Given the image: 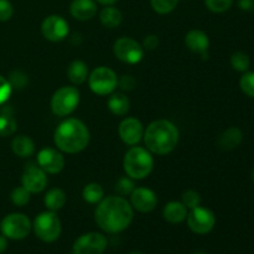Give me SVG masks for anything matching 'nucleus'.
Returning <instances> with one entry per match:
<instances>
[{
  "mask_svg": "<svg viewBox=\"0 0 254 254\" xmlns=\"http://www.w3.org/2000/svg\"><path fill=\"white\" fill-rule=\"evenodd\" d=\"M134 208L123 196H108L98 203L94 218L102 231L107 233H121L130 226Z\"/></svg>",
  "mask_w": 254,
  "mask_h": 254,
  "instance_id": "nucleus-1",
  "label": "nucleus"
},
{
  "mask_svg": "<svg viewBox=\"0 0 254 254\" xmlns=\"http://www.w3.org/2000/svg\"><path fill=\"white\" fill-rule=\"evenodd\" d=\"M179 129L173 122L166 119L154 121L144 130V143L151 154L168 155L179 144Z\"/></svg>",
  "mask_w": 254,
  "mask_h": 254,
  "instance_id": "nucleus-2",
  "label": "nucleus"
},
{
  "mask_svg": "<svg viewBox=\"0 0 254 254\" xmlns=\"http://www.w3.org/2000/svg\"><path fill=\"white\" fill-rule=\"evenodd\" d=\"M91 134L82 121L67 118L59 124L54 134L55 145L60 151L67 154H77L88 146Z\"/></svg>",
  "mask_w": 254,
  "mask_h": 254,
  "instance_id": "nucleus-3",
  "label": "nucleus"
},
{
  "mask_svg": "<svg viewBox=\"0 0 254 254\" xmlns=\"http://www.w3.org/2000/svg\"><path fill=\"white\" fill-rule=\"evenodd\" d=\"M124 171L133 180L148 178L154 169V158L150 151L141 146H131L124 155Z\"/></svg>",
  "mask_w": 254,
  "mask_h": 254,
  "instance_id": "nucleus-4",
  "label": "nucleus"
},
{
  "mask_svg": "<svg viewBox=\"0 0 254 254\" xmlns=\"http://www.w3.org/2000/svg\"><path fill=\"white\" fill-rule=\"evenodd\" d=\"M32 230L36 237L45 243L56 242L62 232L61 221L54 211H45L35 217Z\"/></svg>",
  "mask_w": 254,
  "mask_h": 254,
  "instance_id": "nucleus-5",
  "label": "nucleus"
},
{
  "mask_svg": "<svg viewBox=\"0 0 254 254\" xmlns=\"http://www.w3.org/2000/svg\"><path fill=\"white\" fill-rule=\"evenodd\" d=\"M81 94L76 87L64 86L57 89L51 98V111L57 117H67L77 109Z\"/></svg>",
  "mask_w": 254,
  "mask_h": 254,
  "instance_id": "nucleus-6",
  "label": "nucleus"
},
{
  "mask_svg": "<svg viewBox=\"0 0 254 254\" xmlns=\"http://www.w3.org/2000/svg\"><path fill=\"white\" fill-rule=\"evenodd\" d=\"M89 88L98 96H108L118 87V77L112 68L101 66L94 68L88 76Z\"/></svg>",
  "mask_w": 254,
  "mask_h": 254,
  "instance_id": "nucleus-7",
  "label": "nucleus"
},
{
  "mask_svg": "<svg viewBox=\"0 0 254 254\" xmlns=\"http://www.w3.org/2000/svg\"><path fill=\"white\" fill-rule=\"evenodd\" d=\"M0 230L2 235L9 240L21 241L30 235L32 223L24 213H10L2 218Z\"/></svg>",
  "mask_w": 254,
  "mask_h": 254,
  "instance_id": "nucleus-8",
  "label": "nucleus"
},
{
  "mask_svg": "<svg viewBox=\"0 0 254 254\" xmlns=\"http://www.w3.org/2000/svg\"><path fill=\"white\" fill-rule=\"evenodd\" d=\"M144 51L140 44L131 37H121L114 42L113 52L117 59L129 64H135L143 60Z\"/></svg>",
  "mask_w": 254,
  "mask_h": 254,
  "instance_id": "nucleus-9",
  "label": "nucleus"
},
{
  "mask_svg": "<svg viewBox=\"0 0 254 254\" xmlns=\"http://www.w3.org/2000/svg\"><path fill=\"white\" fill-rule=\"evenodd\" d=\"M188 226L196 235H207L213 230L216 225V216L210 208L197 207L190 210L188 213Z\"/></svg>",
  "mask_w": 254,
  "mask_h": 254,
  "instance_id": "nucleus-10",
  "label": "nucleus"
},
{
  "mask_svg": "<svg viewBox=\"0 0 254 254\" xmlns=\"http://www.w3.org/2000/svg\"><path fill=\"white\" fill-rule=\"evenodd\" d=\"M107 246L108 241L106 236L99 232H89L74 241L72 254H103Z\"/></svg>",
  "mask_w": 254,
  "mask_h": 254,
  "instance_id": "nucleus-11",
  "label": "nucleus"
},
{
  "mask_svg": "<svg viewBox=\"0 0 254 254\" xmlns=\"http://www.w3.org/2000/svg\"><path fill=\"white\" fill-rule=\"evenodd\" d=\"M41 32L45 39L49 41L60 42L66 39L68 35V22L60 15H50L42 21Z\"/></svg>",
  "mask_w": 254,
  "mask_h": 254,
  "instance_id": "nucleus-12",
  "label": "nucleus"
},
{
  "mask_svg": "<svg viewBox=\"0 0 254 254\" xmlns=\"http://www.w3.org/2000/svg\"><path fill=\"white\" fill-rule=\"evenodd\" d=\"M21 186L31 193L41 192L47 186L46 173L39 165L29 164L22 173Z\"/></svg>",
  "mask_w": 254,
  "mask_h": 254,
  "instance_id": "nucleus-13",
  "label": "nucleus"
},
{
  "mask_svg": "<svg viewBox=\"0 0 254 254\" xmlns=\"http://www.w3.org/2000/svg\"><path fill=\"white\" fill-rule=\"evenodd\" d=\"M37 165L46 174H59L64 168V158L56 149L44 148L37 154Z\"/></svg>",
  "mask_w": 254,
  "mask_h": 254,
  "instance_id": "nucleus-14",
  "label": "nucleus"
},
{
  "mask_svg": "<svg viewBox=\"0 0 254 254\" xmlns=\"http://www.w3.org/2000/svg\"><path fill=\"white\" fill-rule=\"evenodd\" d=\"M118 134L123 143H126L129 146H134L143 139L144 127L139 119L129 117V118L123 119L121 122Z\"/></svg>",
  "mask_w": 254,
  "mask_h": 254,
  "instance_id": "nucleus-15",
  "label": "nucleus"
},
{
  "mask_svg": "<svg viewBox=\"0 0 254 254\" xmlns=\"http://www.w3.org/2000/svg\"><path fill=\"white\" fill-rule=\"evenodd\" d=\"M130 205L141 213H149L158 205V196L148 188H135L130 193Z\"/></svg>",
  "mask_w": 254,
  "mask_h": 254,
  "instance_id": "nucleus-16",
  "label": "nucleus"
},
{
  "mask_svg": "<svg viewBox=\"0 0 254 254\" xmlns=\"http://www.w3.org/2000/svg\"><path fill=\"white\" fill-rule=\"evenodd\" d=\"M185 45L191 52H195V54L201 55L203 59H207L210 40H208L207 34L202 30H190L185 36Z\"/></svg>",
  "mask_w": 254,
  "mask_h": 254,
  "instance_id": "nucleus-17",
  "label": "nucleus"
},
{
  "mask_svg": "<svg viewBox=\"0 0 254 254\" xmlns=\"http://www.w3.org/2000/svg\"><path fill=\"white\" fill-rule=\"evenodd\" d=\"M69 12L79 21H87L97 14V4L94 0H73L69 5Z\"/></svg>",
  "mask_w": 254,
  "mask_h": 254,
  "instance_id": "nucleus-18",
  "label": "nucleus"
},
{
  "mask_svg": "<svg viewBox=\"0 0 254 254\" xmlns=\"http://www.w3.org/2000/svg\"><path fill=\"white\" fill-rule=\"evenodd\" d=\"M188 207L181 201H170L166 203L163 210L164 218L171 225L183 223L188 217Z\"/></svg>",
  "mask_w": 254,
  "mask_h": 254,
  "instance_id": "nucleus-19",
  "label": "nucleus"
},
{
  "mask_svg": "<svg viewBox=\"0 0 254 254\" xmlns=\"http://www.w3.org/2000/svg\"><path fill=\"white\" fill-rule=\"evenodd\" d=\"M243 140V133L240 128L237 127H231V128L226 129L217 139L218 148L222 149L225 151L233 150L237 148Z\"/></svg>",
  "mask_w": 254,
  "mask_h": 254,
  "instance_id": "nucleus-20",
  "label": "nucleus"
},
{
  "mask_svg": "<svg viewBox=\"0 0 254 254\" xmlns=\"http://www.w3.org/2000/svg\"><path fill=\"white\" fill-rule=\"evenodd\" d=\"M11 150L19 158H30L35 153V144L27 135H16L11 141Z\"/></svg>",
  "mask_w": 254,
  "mask_h": 254,
  "instance_id": "nucleus-21",
  "label": "nucleus"
},
{
  "mask_svg": "<svg viewBox=\"0 0 254 254\" xmlns=\"http://www.w3.org/2000/svg\"><path fill=\"white\" fill-rule=\"evenodd\" d=\"M108 109L114 114V116L123 117L130 109V101L126 94L117 92V93H112L111 97L108 98Z\"/></svg>",
  "mask_w": 254,
  "mask_h": 254,
  "instance_id": "nucleus-22",
  "label": "nucleus"
},
{
  "mask_svg": "<svg viewBox=\"0 0 254 254\" xmlns=\"http://www.w3.org/2000/svg\"><path fill=\"white\" fill-rule=\"evenodd\" d=\"M66 202H67L66 192L59 188L50 189L44 197V203L45 206H46V208L49 211H54V212L61 210V208L66 205Z\"/></svg>",
  "mask_w": 254,
  "mask_h": 254,
  "instance_id": "nucleus-23",
  "label": "nucleus"
},
{
  "mask_svg": "<svg viewBox=\"0 0 254 254\" xmlns=\"http://www.w3.org/2000/svg\"><path fill=\"white\" fill-rule=\"evenodd\" d=\"M67 76L73 84H82L88 78V66L81 60H74L67 67Z\"/></svg>",
  "mask_w": 254,
  "mask_h": 254,
  "instance_id": "nucleus-24",
  "label": "nucleus"
},
{
  "mask_svg": "<svg viewBox=\"0 0 254 254\" xmlns=\"http://www.w3.org/2000/svg\"><path fill=\"white\" fill-rule=\"evenodd\" d=\"M99 20H101V24L104 27L114 29V27H118L122 24L123 16H122V12L117 7H114L113 5H108V6L103 7L102 11L99 12Z\"/></svg>",
  "mask_w": 254,
  "mask_h": 254,
  "instance_id": "nucleus-25",
  "label": "nucleus"
},
{
  "mask_svg": "<svg viewBox=\"0 0 254 254\" xmlns=\"http://www.w3.org/2000/svg\"><path fill=\"white\" fill-rule=\"evenodd\" d=\"M82 196L86 202L92 203V205H98L102 200L104 198V190L99 184L91 183L87 184L82 191Z\"/></svg>",
  "mask_w": 254,
  "mask_h": 254,
  "instance_id": "nucleus-26",
  "label": "nucleus"
},
{
  "mask_svg": "<svg viewBox=\"0 0 254 254\" xmlns=\"http://www.w3.org/2000/svg\"><path fill=\"white\" fill-rule=\"evenodd\" d=\"M30 198H31V192H29L24 186H17V188H15L11 191V195H10V200L17 207H24V206H26L30 202Z\"/></svg>",
  "mask_w": 254,
  "mask_h": 254,
  "instance_id": "nucleus-27",
  "label": "nucleus"
},
{
  "mask_svg": "<svg viewBox=\"0 0 254 254\" xmlns=\"http://www.w3.org/2000/svg\"><path fill=\"white\" fill-rule=\"evenodd\" d=\"M16 121L10 114H0V136H10L16 131Z\"/></svg>",
  "mask_w": 254,
  "mask_h": 254,
  "instance_id": "nucleus-28",
  "label": "nucleus"
},
{
  "mask_svg": "<svg viewBox=\"0 0 254 254\" xmlns=\"http://www.w3.org/2000/svg\"><path fill=\"white\" fill-rule=\"evenodd\" d=\"M178 2L179 0H150L153 10L160 15H165L173 11Z\"/></svg>",
  "mask_w": 254,
  "mask_h": 254,
  "instance_id": "nucleus-29",
  "label": "nucleus"
},
{
  "mask_svg": "<svg viewBox=\"0 0 254 254\" xmlns=\"http://www.w3.org/2000/svg\"><path fill=\"white\" fill-rule=\"evenodd\" d=\"M250 57L243 52H236L231 56V64L238 72H246L250 67Z\"/></svg>",
  "mask_w": 254,
  "mask_h": 254,
  "instance_id": "nucleus-30",
  "label": "nucleus"
},
{
  "mask_svg": "<svg viewBox=\"0 0 254 254\" xmlns=\"http://www.w3.org/2000/svg\"><path fill=\"white\" fill-rule=\"evenodd\" d=\"M134 189H135V184H134V180L129 176L127 178H121L118 180L116 185L117 192L119 193V196H130V193L133 192Z\"/></svg>",
  "mask_w": 254,
  "mask_h": 254,
  "instance_id": "nucleus-31",
  "label": "nucleus"
},
{
  "mask_svg": "<svg viewBox=\"0 0 254 254\" xmlns=\"http://www.w3.org/2000/svg\"><path fill=\"white\" fill-rule=\"evenodd\" d=\"M205 4L210 11L220 14L227 11L232 6L233 0H205Z\"/></svg>",
  "mask_w": 254,
  "mask_h": 254,
  "instance_id": "nucleus-32",
  "label": "nucleus"
},
{
  "mask_svg": "<svg viewBox=\"0 0 254 254\" xmlns=\"http://www.w3.org/2000/svg\"><path fill=\"white\" fill-rule=\"evenodd\" d=\"M181 202L188 207V210H192V208L200 206L201 196L195 190H188L181 196Z\"/></svg>",
  "mask_w": 254,
  "mask_h": 254,
  "instance_id": "nucleus-33",
  "label": "nucleus"
},
{
  "mask_svg": "<svg viewBox=\"0 0 254 254\" xmlns=\"http://www.w3.org/2000/svg\"><path fill=\"white\" fill-rule=\"evenodd\" d=\"M241 89L251 98H254V72H247L241 77Z\"/></svg>",
  "mask_w": 254,
  "mask_h": 254,
  "instance_id": "nucleus-34",
  "label": "nucleus"
},
{
  "mask_svg": "<svg viewBox=\"0 0 254 254\" xmlns=\"http://www.w3.org/2000/svg\"><path fill=\"white\" fill-rule=\"evenodd\" d=\"M7 81H9L10 86H11L12 88L21 89L26 86L27 82H29V79H27V76L24 73V72L17 71L16 69V71H12L11 73H10Z\"/></svg>",
  "mask_w": 254,
  "mask_h": 254,
  "instance_id": "nucleus-35",
  "label": "nucleus"
},
{
  "mask_svg": "<svg viewBox=\"0 0 254 254\" xmlns=\"http://www.w3.org/2000/svg\"><path fill=\"white\" fill-rule=\"evenodd\" d=\"M14 7L9 0H0V22H5L11 19Z\"/></svg>",
  "mask_w": 254,
  "mask_h": 254,
  "instance_id": "nucleus-36",
  "label": "nucleus"
},
{
  "mask_svg": "<svg viewBox=\"0 0 254 254\" xmlns=\"http://www.w3.org/2000/svg\"><path fill=\"white\" fill-rule=\"evenodd\" d=\"M11 91H12V87L10 86L7 78H5V77H2L1 74H0V106L4 104L5 102L9 99L10 94H11Z\"/></svg>",
  "mask_w": 254,
  "mask_h": 254,
  "instance_id": "nucleus-37",
  "label": "nucleus"
},
{
  "mask_svg": "<svg viewBox=\"0 0 254 254\" xmlns=\"http://www.w3.org/2000/svg\"><path fill=\"white\" fill-rule=\"evenodd\" d=\"M118 86L122 91H133L136 86V81L130 74H124L121 78H118Z\"/></svg>",
  "mask_w": 254,
  "mask_h": 254,
  "instance_id": "nucleus-38",
  "label": "nucleus"
},
{
  "mask_svg": "<svg viewBox=\"0 0 254 254\" xmlns=\"http://www.w3.org/2000/svg\"><path fill=\"white\" fill-rule=\"evenodd\" d=\"M159 45V37L156 35H149L144 39L143 41V49L148 50V51H151V50H155Z\"/></svg>",
  "mask_w": 254,
  "mask_h": 254,
  "instance_id": "nucleus-39",
  "label": "nucleus"
},
{
  "mask_svg": "<svg viewBox=\"0 0 254 254\" xmlns=\"http://www.w3.org/2000/svg\"><path fill=\"white\" fill-rule=\"evenodd\" d=\"M238 6L245 11H252L254 9V0H238Z\"/></svg>",
  "mask_w": 254,
  "mask_h": 254,
  "instance_id": "nucleus-40",
  "label": "nucleus"
},
{
  "mask_svg": "<svg viewBox=\"0 0 254 254\" xmlns=\"http://www.w3.org/2000/svg\"><path fill=\"white\" fill-rule=\"evenodd\" d=\"M7 248V238L4 235H0V254H2Z\"/></svg>",
  "mask_w": 254,
  "mask_h": 254,
  "instance_id": "nucleus-41",
  "label": "nucleus"
},
{
  "mask_svg": "<svg viewBox=\"0 0 254 254\" xmlns=\"http://www.w3.org/2000/svg\"><path fill=\"white\" fill-rule=\"evenodd\" d=\"M97 2H99V4L104 5V6H108V5H113L114 2H117L118 0H96Z\"/></svg>",
  "mask_w": 254,
  "mask_h": 254,
  "instance_id": "nucleus-42",
  "label": "nucleus"
},
{
  "mask_svg": "<svg viewBox=\"0 0 254 254\" xmlns=\"http://www.w3.org/2000/svg\"><path fill=\"white\" fill-rule=\"evenodd\" d=\"M129 254H144V253L139 252V251H133V252H130Z\"/></svg>",
  "mask_w": 254,
  "mask_h": 254,
  "instance_id": "nucleus-43",
  "label": "nucleus"
},
{
  "mask_svg": "<svg viewBox=\"0 0 254 254\" xmlns=\"http://www.w3.org/2000/svg\"><path fill=\"white\" fill-rule=\"evenodd\" d=\"M252 180H253V183H254V169H253V171H252Z\"/></svg>",
  "mask_w": 254,
  "mask_h": 254,
  "instance_id": "nucleus-44",
  "label": "nucleus"
},
{
  "mask_svg": "<svg viewBox=\"0 0 254 254\" xmlns=\"http://www.w3.org/2000/svg\"><path fill=\"white\" fill-rule=\"evenodd\" d=\"M193 254H205L203 252H196V253H193Z\"/></svg>",
  "mask_w": 254,
  "mask_h": 254,
  "instance_id": "nucleus-45",
  "label": "nucleus"
}]
</instances>
